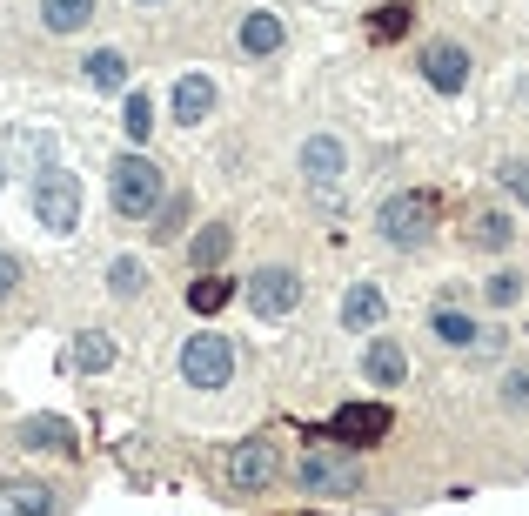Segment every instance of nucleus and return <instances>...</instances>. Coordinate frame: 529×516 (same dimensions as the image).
Returning <instances> with one entry per match:
<instances>
[{
	"mask_svg": "<svg viewBox=\"0 0 529 516\" xmlns=\"http://www.w3.org/2000/svg\"><path fill=\"white\" fill-rule=\"evenodd\" d=\"M108 188H114V208H121L128 222H148V215L168 202V181H161V168L148 155H121L108 168Z\"/></svg>",
	"mask_w": 529,
	"mask_h": 516,
	"instance_id": "nucleus-1",
	"label": "nucleus"
},
{
	"mask_svg": "<svg viewBox=\"0 0 529 516\" xmlns=\"http://www.w3.org/2000/svg\"><path fill=\"white\" fill-rule=\"evenodd\" d=\"M34 222L47 235H74L81 228V175H67V168L34 175Z\"/></svg>",
	"mask_w": 529,
	"mask_h": 516,
	"instance_id": "nucleus-2",
	"label": "nucleus"
},
{
	"mask_svg": "<svg viewBox=\"0 0 529 516\" xmlns=\"http://www.w3.org/2000/svg\"><path fill=\"white\" fill-rule=\"evenodd\" d=\"M375 228H382V242L389 248H429V235H436V202L429 195H389L382 202V215H375Z\"/></svg>",
	"mask_w": 529,
	"mask_h": 516,
	"instance_id": "nucleus-3",
	"label": "nucleus"
},
{
	"mask_svg": "<svg viewBox=\"0 0 529 516\" xmlns=\"http://www.w3.org/2000/svg\"><path fill=\"white\" fill-rule=\"evenodd\" d=\"M228 376H235V342L228 336H188V349H181V382L188 389H228Z\"/></svg>",
	"mask_w": 529,
	"mask_h": 516,
	"instance_id": "nucleus-4",
	"label": "nucleus"
},
{
	"mask_svg": "<svg viewBox=\"0 0 529 516\" xmlns=\"http://www.w3.org/2000/svg\"><path fill=\"white\" fill-rule=\"evenodd\" d=\"M302 490L309 496H355L362 490V463L349 456V443L342 449H309V456H302Z\"/></svg>",
	"mask_w": 529,
	"mask_h": 516,
	"instance_id": "nucleus-5",
	"label": "nucleus"
},
{
	"mask_svg": "<svg viewBox=\"0 0 529 516\" xmlns=\"http://www.w3.org/2000/svg\"><path fill=\"white\" fill-rule=\"evenodd\" d=\"M275 470H282V456H275V443H262V436L235 443V456H228V483H235V490H268Z\"/></svg>",
	"mask_w": 529,
	"mask_h": 516,
	"instance_id": "nucleus-6",
	"label": "nucleus"
},
{
	"mask_svg": "<svg viewBox=\"0 0 529 516\" xmlns=\"http://www.w3.org/2000/svg\"><path fill=\"white\" fill-rule=\"evenodd\" d=\"M389 429H396V416H389L382 403H342L335 423H329V436L335 443H382Z\"/></svg>",
	"mask_w": 529,
	"mask_h": 516,
	"instance_id": "nucleus-7",
	"label": "nucleus"
},
{
	"mask_svg": "<svg viewBox=\"0 0 529 516\" xmlns=\"http://www.w3.org/2000/svg\"><path fill=\"white\" fill-rule=\"evenodd\" d=\"M302 302V275L295 269H255V282H248V309L255 315H288Z\"/></svg>",
	"mask_w": 529,
	"mask_h": 516,
	"instance_id": "nucleus-8",
	"label": "nucleus"
},
{
	"mask_svg": "<svg viewBox=\"0 0 529 516\" xmlns=\"http://www.w3.org/2000/svg\"><path fill=\"white\" fill-rule=\"evenodd\" d=\"M422 81L436 94H463L469 88V54L456 41H436V47H422Z\"/></svg>",
	"mask_w": 529,
	"mask_h": 516,
	"instance_id": "nucleus-9",
	"label": "nucleus"
},
{
	"mask_svg": "<svg viewBox=\"0 0 529 516\" xmlns=\"http://www.w3.org/2000/svg\"><path fill=\"white\" fill-rule=\"evenodd\" d=\"M362 376H369L375 389H402V376H409V356H402V342L375 336L369 349H362Z\"/></svg>",
	"mask_w": 529,
	"mask_h": 516,
	"instance_id": "nucleus-10",
	"label": "nucleus"
},
{
	"mask_svg": "<svg viewBox=\"0 0 529 516\" xmlns=\"http://www.w3.org/2000/svg\"><path fill=\"white\" fill-rule=\"evenodd\" d=\"M302 175H309L315 188H335V181H342V141L335 135H309L302 141Z\"/></svg>",
	"mask_w": 529,
	"mask_h": 516,
	"instance_id": "nucleus-11",
	"label": "nucleus"
},
{
	"mask_svg": "<svg viewBox=\"0 0 529 516\" xmlns=\"http://www.w3.org/2000/svg\"><path fill=\"white\" fill-rule=\"evenodd\" d=\"M81 74H88L94 94H121L128 88V54H121V47H94L88 61H81Z\"/></svg>",
	"mask_w": 529,
	"mask_h": 516,
	"instance_id": "nucleus-12",
	"label": "nucleus"
},
{
	"mask_svg": "<svg viewBox=\"0 0 529 516\" xmlns=\"http://www.w3.org/2000/svg\"><path fill=\"white\" fill-rule=\"evenodd\" d=\"M54 490L47 483H0V516H54Z\"/></svg>",
	"mask_w": 529,
	"mask_h": 516,
	"instance_id": "nucleus-13",
	"label": "nucleus"
},
{
	"mask_svg": "<svg viewBox=\"0 0 529 516\" xmlns=\"http://www.w3.org/2000/svg\"><path fill=\"white\" fill-rule=\"evenodd\" d=\"M21 449H47V456H74V429L61 416H27L21 423Z\"/></svg>",
	"mask_w": 529,
	"mask_h": 516,
	"instance_id": "nucleus-14",
	"label": "nucleus"
},
{
	"mask_svg": "<svg viewBox=\"0 0 529 516\" xmlns=\"http://www.w3.org/2000/svg\"><path fill=\"white\" fill-rule=\"evenodd\" d=\"M101 14V0H41V27L47 34H81Z\"/></svg>",
	"mask_w": 529,
	"mask_h": 516,
	"instance_id": "nucleus-15",
	"label": "nucleus"
},
{
	"mask_svg": "<svg viewBox=\"0 0 529 516\" xmlns=\"http://www.w3.org/2000/svg\"><path fill=\"white\" fill-rule=\"evenodd\" d=\"M208 108H215V81H208V74H181V81H175V121L195 128Z\"/></svg>",
	"mask_w": 529,
	"mask_h": 516,
	"instance_id": "nucleus-16",
	"label": "nucleus"
},
{
	"mask_svg": "<svg viewBox=\"0 0 529 516\" xmlns=\"http://www.w3.org/2000/svg\"><path fill=\"white\" fill-rule=\"evenodd\" d=\"M235 41H242L248 61H255V54H275V47H282V21L255 7V14H242V34H235Z\"/></svg>",
	"mask_w": 529,
	"mask_h": 516,
	"instance_id": "nucleus-17",
	"label": "nucleus"
},
{
	"mask_svg": "<svg viewBox=\"0 0 529 516\" xmlns=\"http://www.w3.org/2000/svg\"><path fill=\"white\" fill-rule=\"evenodd\" d=\"M228 302H235V282H221L215 269H195V282H188V309L215 315V309H228Z\"/></svg>",
	"mask_w": 529,
	"mask_h": 516,
	"instance_id": "nucleus-18",
	"label": "nucleus"
},
{
	"mask_svg": "<svg viewBox=\"0 0 529 516\" xmlns=\"http://www.w3.org/2000/svg\"><path fill=\"white\" fill-rule=\"evenodd\" d=\"M114 362V342L94 336V329H81V336L67 342V369H81V376H94V369H108Z\"/></svg>",
	"mask_w": 529,
	"mask_h": 516,
	"instance_id": "nucleus-19",
	"label": "nucleus"
},
{
	"mask_svg": "<svg viewBox=\"0 0 529 516\" xmlns=\"http://www.w3.org/2000/svg\"><path fill=\"white\" fill-rule=\"evenodd\" d=\"M509 242H516V222H509L503 208H489V215H476V228H469V248H483V255H503Z\"/></svg>",
	"mask_w": 529,
	"mask_h": 516,
	"instance_id": "nucleus-20",
	"label": "nucleus"
},
{
	"mask_svg": "<svg viewBox=\"0 0 529 516\" xmlns=\"http://www.w3.org/2000/svg\"><path fill=\"white\" fill-rule=\"evenodd\" d=\"M375 322H382V289L355 282V289L342 295V329H375Z\"/></svg>",
	"mask_w": 529,
	"mask_h": 516,
	"instance_id": "nucleus-21",
	"label": "nucleus"
},
{
	"mask_svg": "<svg viewBox=\"0 0 529 516\" xmlns=\"http://www.w3.org/2000/svg\"><path fill=\"white\" fill-rule=\"evenodd\" d=\"M228 248H235V235H228V228H201L195 242H188V255H195V269H221V262H228Z\"/></svg>",
	"mask_w": 529,
	"mask_h": 516,
	"instance_id": "nucleus-22",
	"label": "nucleus"
},
{
	"mask_svg": "<svg viewBox=\"0 0 529 516\" xmlns=\"http://www.w3.org/2000/svg\"><path fill=\"white\" fill-rule=\"evenodd\" d=\"M121 94H128V108H121L128 141H148V128H155V101H148V88H121Z\"/></svg>",
	"mask_w": 529,
	"mask_h": 516,
	"instance_id": "nucleus-23",
	"label": "nucleus"
},
{
	"mask_svg": "<svg viewBox=\"0 0 529 516\" xmlns=\"http://www.w3.org/2000/svg\"><path fill=\"white\" fill-rule=\"evenodd\" d=\"M429 329H436V336L449 342V349H469V342L483 336V329H476V322H469L463 309H436V322H429Z\"/></svg>",
	"mask_w": 529,
	"mask_h": 516,
	"instance_id": "nucleus-24",
	"label": "nucleus"
},
{
	"mask_svg": "<svg viewBox=\"0 0 529 516\" xmlns=\"http://www.w3.org/2000/svg\"><path fill=\"white\" fill-rule=\"evenodd\" d=\"M409 14H416L409 0H389V7H375L369 34H375V41H402V34H409Z\"/></svg>",
	"mask_w": 529,
	"mask_h": 516,
	"instance_id": "nucleus-25",
	"label": "nucleus"
},
{
	"mask_svg": "<svg viewBox=\"0 0 529 516\" xmlns=\"http://www.w3.org/2000/svg\"><path fill=\"white\" fill-rule=\"evenodd\" d=\"M141 282H148V269H141L134 255H121V262H114V269H108V289L121 295V302H134V295H141Z\"/></svg>",
	"mask_w": 529,
	"mask_h": 516,
	"instance_id": "nucleus-26",
	"label": "nucleus"
},
{
	"mask_svg": "<svg viewBox=\"0 0 529 516\" xmlns=\"http://www.w3.org/2000/svg\"><path fill=\"white\" fill-rule=\"evenodd\" d=\"M529 289V282H523V275H516V269H503V275H489V309H509V302H516V295H523Z\"/></svg>",
	"mask_w": 529,
	"mask_h": 516,
	"instance_id": "nucleus-27",
	"label": "nucleus"
},
{
	"mask_svg": "<svg viewBox=\"0 0 529 516\" xmlns=\"http://www.w3.org/2000/svg\"><path fill=\"white\" fill-rule=\"evenodd\" d=\"M503 403L509 409H529V369H509V376H503Z\"/></svg>",
	"mask_w": 529,
	"mask_h": 516,
	"instance_id": "nucleus-28",
	"label": "nucleus"
},
{
	"mask_svg": "<svg viewBox=\"0 0 529 516\" xmlns=\"http://www.w3.org/2000/svg\"><path fill=\"white\" fill-rule=\"evenodd\" d=\"M503 188L529 208V168H523V161H503Z\"/></svg>",
	"mask_w": 529,
	"mask_h": 516,
	"instance_id": "nucleus-29",
	"label": "nucleus"
},
{
	"mask_svg": "<svg viewBox=\"0 0 529 516\" xmlns=\"http://www.w3.org/2000/svg\"><path fill=\"white\" fill-rule=\"evenodd\" d=\"M21 289V262H14V255H7V248H0V302H7V295Z\"/></svg>",
	"mask_w": 529,
	"mask_h": 516,
	"instance_id": "nucleus-30",
	"label": "nucleus"
},
{
	"mask_svg": "<svg viewBox=\"0 0 529 516\" xmlns=\"http://www.w3.org/2000/svg\"><path fill=\"white\" fill-rule=\"evenodd\" d=\"M141 7H155V0H141Z\"/></svg>",
	"mask_w": 529,
	"mask_h": 516,
	"instance_id": "nucleus-31",
	"label": "nucleus"
}]
</instances>
